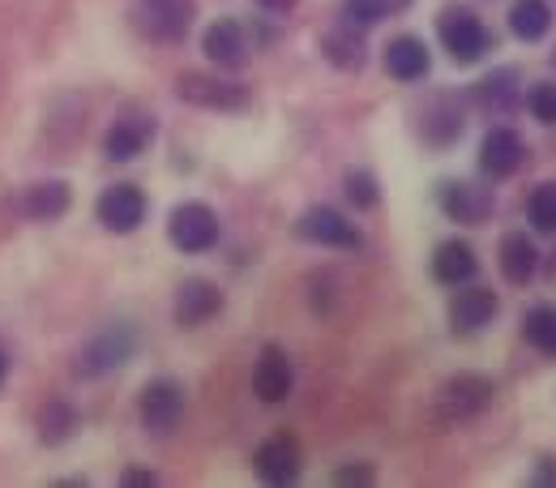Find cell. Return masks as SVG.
I'll list each match as a JSON object with an SVG mask.
<instances>
[{"instance_id":"1","label":"cell","mask_w":556,"mask_h":488,"mask_svg":"<svg viewBox=\"0 0 556 488\" xmlns=\"http://www.w3.org/2000/svg\"><path fill=\"white\" fill-rule=\"evenodd\" d=\"M134 26L154 43H180L193 26V0H138Z\"/></svg>"},{"instance_id":"2","label":"cell","mask_w":556,"mask_h":488,"mask_svg":"<svg viewBox=\"0 0 556 488\" xmlns=\"http://www.w3.org/2000/svg\"><path fill=\"white\" fill-rule=\"evenodd\" d=\"M437 35H441L454 65H471L488 52V30L471 9H445L437 22Z\"/></svg>"},{"instance_id":"3","label":"cell","mask_w":556,"mask_h":488,"mask_svg":"<svg viewBox=\"0 0 556 488\" xmlns=\"http://www.w3.org/2000/svg\"><path fill=\"white\" fill-rule=\"evenodd\" d=\"M167 236L180 253H206L218 240V214L206 202H185V207L172 210L167 218Z\"/></svg>"},{"instance_id":"4","label":"cell","mask_w":556,"mask_h":488,"mask_svg":"<svg viewBox=\"0 0 556 488\" xmlns=\"http://www.w3.org/2000/svg\"><path fill=\"white\" fill-rule=\"evenodd\" d=\"M492 395H496V386H492L488 377L463 373V377H454V381L441 386V395H437V416L445 420V424L480 416L488 403H492Z\"/></svg>"},{"instance_id":"5","label":"cell","mask_w":556,"mask_h":488,"mask_svg":"<svg viewBox=\"0 0 556 488\" xmlns=\"http://www.w3.org/2000/svg\"><path fill=\"white\" fill-rule=\"evenodd\" d=\"M176 95L193 108H210V112H240L249 108V90L240 82H223V77H206V73H180Z\"/></svg>"},{"instance_id":"6","label":"cell","mask_w":556,"mask_h":488,"mask_svg":"<svg viewBox=\"0 0 556 488\" xmlns=\"http://www.w3.org/2000/svg\"><path fill=\"white\" fill-rule=\"evenodd\" d=\"M138 412H141V424L150 428V433H172L180 416H185V390H180V381H172V377H159V381H150L146 390H141L138 399Z\"/></svg>"},{"instance_id":"7","label":"cell","mask_w":556,"mask_h":488,"mask_svg":"<svg viewBox=\"0 0 556 488\" xmlns=\"http://www.w3.org/2000/svg\"><path fill=\"white\" fill-rule=\"evenodd\" d=\"M141 218H146V198H141V189H134V185H112V189H103V198H99V223H103L108 232L129 236V232L141 227Z\"/></svg>"},{"instance_id":"8","label":"cell","mask_w":556,"mask_h":488,"mask_svg":"<svg viewBox=\"0 0 556 488\" xmlns=\"http://www.w3.org/2000/svg\"><path fill=\"white\" fill-rule=\"evenodd\" d=\"M300 236L313 240V245H330V249H355V245H359L355 223H348L339 210H330V207L304 210V214H300Z\"/></svg>"},{"instance_id":"9","label":"cell","mask_w":556,"mask_h":488,"mask_svg":"<svg viewBox=\"0 0 556 488\" xmlns=\"http://www.w3.org/2000/svg\"><path fill=\"white\" fill-rule=\"evenodd\" d=\"M522 163H527V146H522V138L514 129H492L484 138V146H480V167H484V176H492V180L514 176Z\"/></svg>"},{"instance_id":"10","label":"cell","mask_w":556,"mask_h":488,"mask_svg":"<svg viewBox=\"0 0 556 488\" xmlns=\"http://www.w3.org/2000/svg\"><path fill=\"white\" fill-rule=\"evenodd\" d=\"M496 309H501V300H496V291H488V287H458L454 291V300H450V322H454V330H480L488 326L492 317H496Z\"/></svg>"},{"instance_id":"11","label":"cell","mask_w":556,"mask_h":488,"mask_svg":"<svg viewBox=\"0 0 556 488\" xmlns=\"http://www.w3.org/2000/svg\"><path fill=\"white\" fill-rule=\"evenodd\" d=\"M496 262H501V275L505 279L522 287V283L535 279V271H540V249H535V240L527 232H509L501 240V249H496Z\"/></svg>"},{"instance_id":"12","label":"cell","mask_w":556,"mask_h":488,"mask_svg":"<svg viewBox=\"0 0 556 488\" xmlns=\"http://www.w3.org/2000/svg\"><path fill=\"white\" fill-rule=\"evenodd\" d=\"M218 309H223V291L214 283L206 279L180 283V291H176V322L180 326H202Z\"/></svg>"},{"instance_id":"13","label":"cell","mask_w":556,"mask_h":488,"mask_svg":"<svg viewBox=\"0 0 556 488\" xmlns=\"http://www.w3.org/2000/svg\"><path fill=\"white\" fill-rule=\"evenodd\" d=\"M291 381H295L291 360L278 348L262 351V360H257V368H253V390H257V399H262V403H282V399L291 395Z\"/></svg>"},{"instance_id":"14","label":"cell","mask_w":556,"mask_h":488,"mask_svg":"<svg viewBox=\"0 0 556 488\" xmlns=\"http://www.w3.org/2000/svg\"><path fill=\"white\" fill-rule=\"evenodd\" d=\"M476 271H480V258H476V249L467 240H445L437 249V258H432V275H437V283H445V287L471 283Z\"/></svg>"},{"instance_id":"15","label":"cell","mask_w":556,"mask_h":488,"mask_svg":"<svg viewBox=\"0 0 556 488\" xmlns=\"http://www.w3.org/2000/svg\"><path fill=\"white\" fill-rule=\"evenodd\" d=\"M206 57L218 65V70H240L249 61V43H244V30L240 22L223 17L206 30Z\"/></svg>"},{"instance_id":"16","label":"cell","mask_w":556,"mask_h":488,"mask_svg":"<svg viewBox=\"0 0 556 488\" xmlns=\"http://www.w3.org/2000/svg\"><path fill=\"white\" fill-rule=\"evenodd\" d=\"M428 65H432V57H428L424 39H416V35H399V39L386 43V73H390V77L416 82V77L428 73Z\"/></svg>"},{"instance_id":"17","label":"cell","mask_w":556,"mask_h":488,"mask_svg":"<svg viewBox=\"0 0 556 488\" xmlns=\"http://www.w3.org/2000/svg\"><path fill=\"white\" fill-rule=\"evenodd\" d=\"M129 351H134V335H129V330H108L103 339H94L90 348L81 351V360H77V373H81V377L108 373V368L125 364V355H129Z\"/></svg>"},{"instance_id":"18","label":"cell","mask_w":556,"mask_h":488,"mask_svg":"<svg viewBox=\"0 0 556 488\" xmlns=\"http://www.w3.org/2000/svg\"><path fill=\"white\" fill-rule=\"evenodd\" d=\"M257 472L262 480L270 485H287L300 476V446L291 437H270L262 450H257Z\"/></svg>"},{"instance_id":"19","label":"cell","mask_w":556,"mask_h":488,"mask_svg":"<svg viewBox=\"0 0 556 488\" xmlns=\"http://www.w3.org/2000/svg\"><path fill=\"white\" fill-rule=\"evenodd\" d=\"M441 207H445L450 218H458V223H484L488 214H492V189H480V185H445Z\"/></svg>"},{"instance_id":"20","label":"cell","mask_w":556,"mask_h":488,"mask_svg":"<svg viewBox=\"0 0 556 488\" xmlns=\"http://www.w3.org/2000/svg\"><path fill=\"white\" fill-rule=\"evenodd\" d=\"M150 141H154V125L150 121H116L108 129V138H103V150H108V159L129 163V159H138Z\"/></svg>"},{"instance_id":"21","label":"cell","mask_w":556,"mask_h":488,"mask_svg":"<svg viewBox=\"0 0 556 488\" xmlns=\"http://www.w3.org/2000/svg\"><path fill=\"white\" fill-rule=\"evenodd\" d=\"M509 30H514L522 43H540V39L553 30V9H548V0H514V9H509Z\"/></svg>"},{"instance_id":"22","label":"cell","mask_w":556,"mask_h":488,"mask_svg":"<svg viewBox=\"0 0 556 488\" xmlns=\"http://www.w3.org/2000/svg\"><path fill=\"white\" fill-rule=\"evenodd\" d=\"M65 210H70V185H61V180L35 185L26 193V214L35 223H56V218H65Z\"/></svg>"},{"instance_id":"23","label":"cell","mask_w":556,"mask_h":488,"mask_svg":"<svg viewBox=\"0 0 556 488\" xmlns=\"http://www.w3.org/2000/svg\"><path fill=\"white\" fill-rule=\"evenodd\" d=\"M321 52H326V61H330L334 70H359V65H364V39L355 35V22L330 30V35L321 39Z\"/></svg>"},{"instance_id":"24","label":"cell","mask_w":556,"mask_h":488,"mask_svg":"<svg viewBox=\"0 0 556 488\" xmlns=\"http://www.w3.org/2000/svg\"><path fill=\"white\" fill-rule=\"evenodd\" d=\"M522 335H527V343H531L535 351L556 355V309H553V304L531 309V313L522 317Z\"/></svg>"},{"instance_id":"25","label":"cell","mask_w":556,"mask_h":488,"mask_svg":"<svg viewBox=\"0 0 556 488\" xmlns=\"http://www.w3.org/2000/svg\"><path fill=\"white\" fill-rule=\"evenodd\" d=\"M73 428H77V416H73V408H65V403H48V408L39 412V437H43L48 446H61Z\"/></svg>"},{"instance_id":"26","label":"cell","mask_w":556,"mask_h":488,"mask_svg":"<svg viewBox=\"0 0 556 488\" xmlns=\"http://www.w3.org/2000/svg\"><path fill=\"white\" fill-rule=\"evenodd\" d=\"M531 223L540 227V232H556V185H540L535 193H531Z\"/></svg>"},{"instance_id":"27","label":"cell","mask_w":556,"mask_h":488,"mask_svg":"<svg viewBox=\"0 0 556 488\" xmlns=\"http://www.w3.org/2000/svg\"><path fill=\"white\" fill-rule=\"evenodd\" d=\"M527 108H531V116H535L540 125H556V82H540V86H531Z\"/></svg>"},{"instance_id":"28","label":"cell","mask_w":556,"mask_h":488,"mask_svg":"<svg viewBox=\"0 0 556 488\" xmlns=\"http://www.w3.org/2000/svg\"><path fill=\"white\" fill-rule=\"evenodd\" d=\"M509 82H514V73L509 70L484 77V82H480V99H484L488 108H496V112L509 108V103H514V86H509Z\"/></svg>"},{"instance_id":"29","label":"cell","mask_w":556,"mask_h":488,"mask_svg":"<svg viewBox=\"0 0 556 488\" xmlns=\"http://www.w3.org/2000/svg\"><path fill=\"white\" fill-rule=\"evenodd\" d=\"M348 198L355 210H372L377 207V180L368 172H348Z\"/></svg>"},{"instance_id":"30","label":"cell","mask_w":556,"mask_h":488,"mask_svg":"<svg viewBox=\"0 0 556 488\" xmlns=\"http://www.w3.org/2000/svg\"><path fill=\"white\" fill-rule=\"evenodd\" d=\"M343 9H348V22H355V26H372V22L386 17L390 0H348Z\"/></svg>"},{"instance_id":"31","label":"cell","mask_w":556,"mask_h":488,"mask_svg":"<svg viewBox=\"0 0 556 488\" xmlns=\"http://www.w3.org/2000/svg\"><path fill=\"white\" fill-rule=\"evenodd\" d=\"M351 480L368 485V480H372V472H368V467H343V472H339V485H351Z\"/></svg>"},{"instance_id":"32","label":"cell","mask_w":556,"mask_h":488,"mask_svg":"<svg viewBox=\"0 0 556 488\" xmlns=\"http://www.w3.org/2000/svg\"><path fill=\"white\" fill-rule=\"evenodd\" d=\"M257 4H262L266 13H291V9L300 4V0H257Z\"/></svg>"},{"instance_id":"33","label":"cell","mask_w":556,"mask_h":488,"mask_svg":"<svg viewBox=\"0 0 556 488\" xmlns=\"http://www.w3.org/2000/svg\"><path fill=\"white\" fill-rule=\"evenodd\" d=\"M125 480H129V485H154V476H141V472H129Z\"/></svg>"},{"instance_id":"34","label":"cell","mask_w":556,"mask_h":488,"mask_svg":"<svg viewBox=\"0 0 556 488\" xmlns=\"http://www.w3.org/2000/svg\"><path fill=\"white\" fill-rule=\"evenodd\" d=\"M0 381H4V355H0Z\"/></svg>"}]
</instances>
